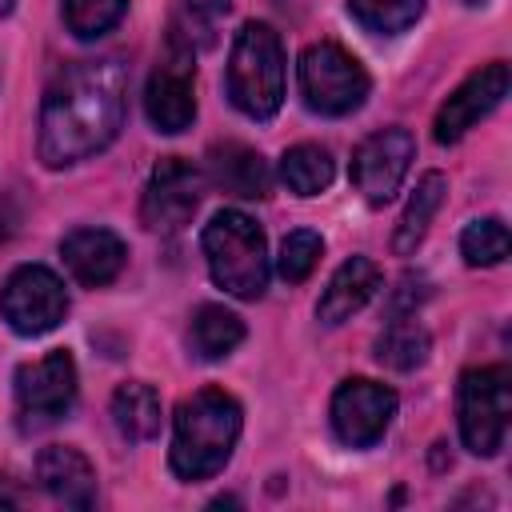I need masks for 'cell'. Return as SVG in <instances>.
<instances>
[{
  "mask_svg": "<svg viewBox=\"0 0 512 512\" xmlns=\"http://www.w3.org/2000/svg\"><path fill=\"white\" fill-rule=\"evenodd\" d=\"M12 232H16V204L0 192V244H4Z\"/></svg>",
  "mask_w": 512,
  "mask_h": 512,
  "instance_id": "cell-29",
  "label": "cell"
},
{
  "mask_svg": "<svg viewBox=\"0 0 512 512\" xmlns=\"http://www.w3.org/2000/svg\"><path fill=\"white\" fill-rule=\"evenodd\" d=\"M76 400V364L64 348L20 364L16 372V412H20V428L36 432L56 424Z\"/></svg>",
  "mask_w": 512,
  "mask_h": 512,
  "instance_id": "cell-8",
  "label": "cell"
},
{
  "mask_svg": "<svg viewBox=\"0 0 512 512\" xmlns=\"http://www.w3.org/2000/svg\"><path fill=\"white\" fill-rule=\"evenodd\" d=\"M468 4H480V0H468Z\"/></svg>",
  "mask_w": 512,
  "mask_h": 512,
  "instance_id": "cell-32",
  "label": "cell"
},
{
  "mask_svg": "<svg viewBox=\"0 0 512 512\" xmlns=\"http://www.w3.org/2000/svg\"><path fill=\"white\" fill-rule=\"evenodd\" d=\"M128 72L116 56L68 64L44 92L40 108V160L68 168L108 148L124 124Z\"/></svg>",
  "mask_w": 512,
  "mask_h": 512,
  "instance_id": "cell-1",
  "label": "cell"
},
{
  "mask_svg": "<svg viewBox=\"0 0 512 512\" xmlns=\"http://www.w3.org/2000/svg\"><path fill=\"white\" fill-rule=\"evenodd\" d=\"M12 4H16V0H0V16H4V12L12 8Z\"/></svg>",
  "mask_w": 512,
  "mask_h": 512,
  "instance_id": "cell-31",
  "label": "cell"
},
{
  "mask_svg": "<svg viewBox=\"0 0 512 512\" xmlns=\"http://www.w3.org/2000/svg\"><path fill=\"white\" fill-rule=\"evenodd\" d=\"M508 96V64L504 60H492L484 68H476L436 112V140L440 144H456L468 128H476L500 100Z\"/></svg>",
  "mask_w": 512,
  "mask_h": 512,
  "instance_id": "cell-13",
  "label": "cell"
},
{
  "mask_svg": "<svg viewBox=\"0 0 512 512\" xmlns=\"http://www.w3.org/2000/svg\"><path fill=\"white\" fill-rule=\"evenodd\" d=\"M460 252L472 268H492L508 256V224L500 216H484V220H472L460 236Z\"/></svg>",
  "mask_w": 512,
  "mask_h": 512,
  "instance_id": "cell-25",
  "label": "cell"
},
{
  "mask_svg": "<svg viewBox=\"0 0 512 512\" xmlns=\"http://www.w3.org/2000/svg\"><path fill=\"white\" fill-rule=\"evenodd\" d=\"M380 264L376 260H368V256H352V260H344L336 272H332V280H328V288H324V296H320V304H316V316H320V324H328V328H336V324H344L348 316H356L376 292H380Z\"/></svg>",
  "mask_w": 512,
  "mask_h": 512,
  "instance_id": "cell-16",
  "label": "cell"
},
{
  "mask_svg": "<svg viewBox=\"0 0 512 512\" xmlns=\"http://www.w3.org/2000/svg\"><path fill=\"white\" fill-rule=\"evenodd\" d=\"M0 312L12 332L20 336H44L52 332L68 312L64 280L44 264H20L0 292Z\"/></svg>",
  "mask_w": 512,
  "mask_h": 512,
  "instance_id": "cell-7",
  "label": "cell"
},
{
  "mask_svg": "<svg viewBox=\"0 0 512 512\" xmlns=\"http://www.w3.org/2000/svg\"><path fill=\"white\" fill-rule=\"evenodd\" d=\"M188 340H192V352L200 360H220L244 340V320L236 312H228L224 304H200L192 312Z\"/></svg>",
  "mask_w": 512,
  "mask_h": 512,
  "instance_id": "cell-19",
  "label": "cell"
},
{
  "mask_svg": "<svg viewBox=\"0 0 512 512\" xmlns=\"http://www.w3.org/2000/svg\"><path fill=\"white\" fill-rule=\"evenodd\" d=\"M428 300V280L420 272L400 276V284L388 296V316H416V308Z\"/></svg>",
  "mask_w": 512,
  "mask_h": 512,
  "instance_id": "cell-27",
  "label": "cell"
},
{
  "mask_svg": "<svg viewBox=\"0 0 512 512\" xmlns=\"http://www.w3.org/2000/svg\"><path fill=\"white\" fill-rule=\"evenodd\" d=\"M320 252H324L320 232H312V228H296V232H288V236H284L276 268H280V276H284L288 284H300V280H308V272L316 268Z\"/></svg>",
  "mask_w": 512,
  "mask_h": 512,
  "instance_id": "cell-26",
  "label": "cell"
},
{
  "mask_svg": "<svg viewBox=\"0 0 512 512\" xmlns=\"http://www.w3.org/2000/svg\"><path fill=\"white\" fill-rule=\"evenodd\" d=\"M208 172H212V180H216L228 196L260 200V196H268V188H272V176H268L264 156H260L256 148H248V144H236V140L208 148Z\"/></svg>",
  "mask_w": 512,
  "mask_h": 512,
  "instance_id": "cell-17",
  "label": "cell"
},
{
  "mask_svg": "<svg viewBox=\"0 0 512 512\" xmlns=\"http://www.w3.org/2000/svg\"><path fill=\"white\" fill-rule=\"evenodd\" d=\"M112 420H116L120 436H128V440H152L160 432V420H164L156 388H148L140 380L120 384L112 392Z\"/></svg>",
  "mask_w": 512,
  "mask_h": 512,
  "instance_id": "cell-20",
  "label": "cell"
},
{
  "mask_svg": "<svg viewBox=\"0 0 512 512\" xmlns=\"http://www.w3.org/2000/svg\"><path fill=\"white\" fill-rule=\"evenodd\" d=\"M332 156H328V148H320V144H296V148H288L284 156H280V180L288 184V192H296V196H316V192H324L328 184H332Z\"/></svg>",
  "mask_w": 512,
  "mask_h": 512,
  "instance_id": "cell-22",
  "label": "cell"
},
{
  "mask_svg": "<svg viewBox=\"0 0 512 512\" xmlns=\"http://www.w3.org/2000/svg\"><path fill=\"white\" fill-rule=\"evenodd\" d=\"M228 100L252 120H268L280 112L284 48H280V36L272 32V24L248 20L236 32L232 56H228Z\"/></svg>",
  "mask_w": 512,
  "mask_h": 512,
  "instance_id": "cell-4",
  "label": "cell"
},
{
  "mask_svg": "<svg viewBox=\"0 0 512 512\" xmlns=\"http://www.w3.org/2000/svg\"><path fill=\"white\" fill-rule=\"evenodd\" d=\"M188 8H192V16H200V20H216V16H224L228 8H232V0H188Z\"/></svg>",
  "mask_w": 512,
  "mask_h": 512,
  "instance_id": "cell-28",
  "label": "cell"
},
{
  "mask_svg": "<svg viewBox=\"0 0 512 512\" xmlns=\"http://www.w3.org/2000/svg\"><path fill=\"white\" fill-rule=\"evenodd\" d=\"M60 256H64L68 272H72L84 288H104V284H112V280L120 276L128 248H124V240H120L116 232H108V228H76V232L64 236Z\"/></svg>",
  "mask_w": 512,
  "mask_h": 512,
  "instance_id": "cell-14",
  "label": "cell"
},
{
  "mask_svg": "<svg viewBox=\"0 0 512 512\" xmlns=\"http://www.w3.org/2000/svg\"><path fill=\"white\" fill-rule=\"evenodd\" d=\"M204 200V172L184 156H164L140 196V220L152 232H176Z\"/></svg>",
  "mask_w": 512,
  "mask_h": 512,
  "instance_id": "cell-9",
  "label": "cell"
},
{
  "mask_svg": "<svg viewBox=\"0 0 512 512\" xmlns=\"http://www.w3.org/2000/svg\"><path fill=\"white\" fill-rule=\"evenodd\" d=\"M456 416L464 448L472 456H496L504 448L512 416V372L504 364L464 372L456 392Z\"/></svg>",
  "mask_w": 512,
  "mask_h": 512,
  "instance_id": "cell-5",
  "label": "cell"
},
{
  "mask_svg": "<svg viewBox=\"0 0 512 512\" xmlns=\"http://www.w3.org/2000/svg\"><path fill=\"white\" fill-rule=\"evenodd\" d=\"M36 476H40V488L64 508H92L96 504V472H92L88 456L68 448V444L44 448L36 460Z\"/></svg>",
  "mask_w": 512,
  "mask_h": 512,
  "instance_id": "cell-15",
  "label": "cell"
},
{
  "mask_svg": "<svg viewBox=\"0 0 512 512\" xmlns=\"http://www.w3.org/2000/svg\"><path fill=\"white\" fill-rule=\"evenodd\" d=\"M240 424L244 412L236 396H228L224 388H200L184 396L172 416V452H168L172 472L180 480L216 476L240 440Z\"/></svg>",
  "mask_w": 512,
  "mask_h": 512,
  "instance_id": "cell-2",
  "label": "cell"
},
{
  "mask_svg": "<svg viewBox=\"0 0 512 512\" xmlns=\"http://www.w3.org/2000/svg\"><path fill=\"white\" fill-rule=\"evenodd\" d=\"M416 156V140L408 128H380L364 136L352 152V184L368 204H388L400 180L408 176V164Z\"/></svg>",
  "mask_w": 512,
  "mask_h": 512,
  "instance_id": "cell-11",
  "label": "cell"
},
{
  "mask_svg": "<svg viewBox=\"0 0 512 512\" xmlns=\"http://www.w3.org/2000/svg\"><path fill=\"white\" fill-rule=\"evenodd\" d=\"M300 92H304V104L320 116H348L364 104L368 96V72L364 64L344 52L340 44H308L300 52Z\"/></svg>",
  "mask_w": 512,
  "mask_h": 512,
  "instance_id": "cell-6",
  "label": "cell"
},
{
  "mask_svg": "<svg viewBox=\"0 0 512 512\" xmlns=\"http://www.w3.org/2000/svg\"><path fill=\"white\" fill-rule=\"evenodd\" d=\"M0 504H16V496H12V492H4V488H0Z\"/></svg>",
  "mask_w": 512,
  "mask_h": 512,
  "instance_id": "cell-30",
  "label": "cell"
},
{
  "mask_svg": "<svg viewBox=\"0 0 512 512\" xmlns=\"http://www.w3.org/2000/svg\"><path fill=\"white\" fill-rule=\"evenodd\" d=\"M124 8H128V0H60L68 32L80 36V40H96L108 28H116Z\"/></svg>",
  "mask_w": 512,
  "mask_h": 512,
  "instance_id": "cell-24",
  "label": "cell"
},
{
  "mask_svg": "<svg viewBox=\"0 0 512 512\" xmlns=\"http://www.w3.org/2000/svg\"><path fill=\"white\" fill-rule=\"evenodd\" d=\"M396 416V392L376 380H344L332 396V432L348 448H372Z\"/></svg>",
  "mask_w": 512,
  "mask_h": 512,
  "instance_id": "cell-12",
  "label": "cell"
},
{
  "mask_svg": "<svg viewBox=\"0 0 512 512\" xmlns=\"http://www.w3.org/2000/svg\"><path fill=\"white\" fill-rule=\"evenodd\" d=\"M428 348H432V340H428L424 324H416L412 316H392V324L376 340V360L396 372H412L428 360Z\"/></svg>",
  "mask_w": 512,
  "mask_h": 512,
  "instance_id": "cell-21",
  "label": "cell"
},
{
  "mask_svg": "<svg viewBox=\"0 0 512 512\" xmlns=\"http://www.w3.org/2000/svg\"><path fill=\"white\" fill-rule=\"evenodd\" d=\"M444 192H448L444 172H424V176H420V184H416V192L408 196V204H404V212H400V220H396V232H392V252H396V256H412V252L420 248V240H424L432 216H436L440 204H444Z\"/></svg>",
  "mask_w": 512,
  "mask_h": 512,
  "instance_id": "cell-18",
  "label": "cell"
},
{
  "mask_svg": "<svg viewBox=\"0 0 512 512\" xmlns=\"http://www.w3.org/2000/svg\"><path fill=\"white\" fill-rule=\"evenodd\" d=\"M144 112L156 132H184L196 120V64L192 52L180 48V36H172L168 56L152 68L144 88Z\"/></svg>",
  "mask_w": 512,
  "mask_h": 512,
  "instance_id": "cell-10",
  "label": "cell"
},
{
  "mask_svg": "<svg viewBox=\"0 0 512 512\" xmlns=\"http://www.w3.org/2000/svg\"><path fill=\"white\" fill-rule=\"evenodd\" d=\"M204 260L212 280L240 300H256L268 288V244L264 232L256 228L252 216L236 212V208H220L208 224H204Z\"/></svg>",
  "mask_w": 512,
  "mask_h": 512,
  "instance_id": "cell-3",
  "label": "cell"
},
{
  "mask_svg": "<svg viewBox=\"0 0 512 512\" xmlns=\"http://www.w3.org/2000/svg\"><path fill=\"white\" fill-rule=\"evenodd\" d=\"M428 0H352V16L376 36H400L420 20Z\"/></svg>",
  "mask_w": 512,
  "mask_h": 512,
  "instance_id": "cell-23",
  "label": "cell"
}]
</instances>
